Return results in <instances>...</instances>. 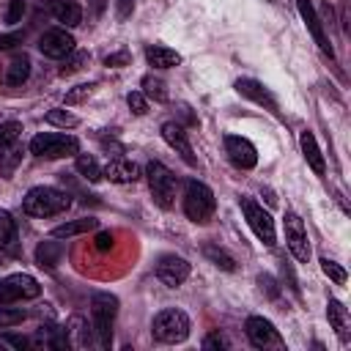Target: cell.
I'll use <instances>...</instances> for the list:
<instances>
[{
    "label": "cell",
    "mask_w": 351,
    "mask_h": 351,
    "mask_svg": "<svg viewBox=\"0 0 351 351\" xmlns=\"http://www.w3.org/2000/svg\"><path fill=\"white\" fill-rule=\"evenodd\" d=\"M69 206H71L69 192L55 189V186H33V189L25 195V200H22L25 214L38 217V219H44V217H55V214H63Z\"/></svg>",
    "instance_id": "6da1fadb"
},
{
    "label": "cell",
    "mask_w": 351,
    "mask_h": 351,
    "mask_svg": "<svg viewBox=\"0 0 351 351\" xmlns=\"http://www.w3.org/2000/svg\"><path fill=\"white\" fill-rule=\"evenodd\" d=\"M118 315V299L112 293H93L90 296V318H93V332L99 337L101 348H110L112 343V326Z\"/></svg>",
    "instance_id": "7a4b0ae2"
},
{
    "label": "cell",
    "mask_w": 351,
    "mask_h": 351,
    "mask_svg": "<svg viewBox=\"0 0 351 351\" xmlns=\"http://www.w3.org/2000/svg\"><path fill=\"white\" fill-rule=\"evenodd\" d=\"M189 315L184 310H176V307H167L162 313L154 315V324H151V332L159 343H184L189 337Z\"/></svg>",
    "instance_id": "3957f363"
},
{
    "label": "cell",
    "mask_w": 351,
    "mask_h": 351,
    "mask_svg": "<svg viewBox=\"0 0 351 351\" xmlns=\"http://www.w3.org/2000/svg\"><path fill=\"white\" fill-rule=\"evenodd\" d=\"M214 208H217V200H214V192L203 184V181H189L186 184V192H184V211L192 222L203 225L214 217Z\"/></svg>",
    "instance_id": "277c9868"
},
{
    "label": "cell",
    "mask_w": 351,
    "mask_h": 351,
    "mask_svg": "<svg viewBox=\"0 0 351 351\" xmlns=\"http://www.w3.org/2000/svg\"><path fill=\"white\" fill-rule=\"evenodd\" d=\"M80 151V143L71 134H58V132H44L30 140V154L44 156V159H63Z\"/></svg>",
    "instance_id": "5b68a950"
},
{
    "label": "cell",
    "mask_w": 351,
    "mask_h": 351,
    "mask_svg": "<svg viewBox=\"0 0 351 351\" xmlns=\"http://www.w3.org/2000/svg\"><path fill=\"white\" fill-rule=\"evenodd\" d=\"M145 176H148V186H151L154 200H156L162 208H170L173 200H176L178 178H176L162 162H148V165H145Z\"/></svg>",
    "instance_id": "8992f818"
},
{
    "label": "cell",
    "mask_w": 351,
    "mask_h": 351,
    "mask_svg": "<svg viewBox=\"0 0 351 351\" xmlns=\"http://www.w3.org/2000/svg\"><path fill=\"white\" fill-rule=\"evenodd\" d=\"M41 293V285L36 277L30 274H8L0 280V304H11V302H22V299H36Z\"/></svg>",
    "instance_id": "52a82bcc"
},
{
    "label": "cell",
    "mask_w": 351,
    "mask_h": 351,
    "mask_svg": "<svg viewBox=\"0 0 351 351\" xmlns=\"http://www.w3.org/2000/svg\"><path fill=\"white\" fill-rule=\"evenodd\" d=\"M244 329H247V337H250V343L255 348H282L285 346L282 337H280V332L274 329V324L266 321L263 315H250L247 324H244Z\"/></svg>",
    "instance_id": "ba28073f"
},
{
    "label": "cell",
    "mask_w": 351,
    "mask_h": 351,
    "mask_svg": "<svg viewBox=\"0 0 351 351\" xmlns=\"http://www.w3.org/2000/svg\"><path fill=\"white\" fill-rule=\"evenodd\" d=\"M241 211L250 222V228L255 230V236L263 241V244H274V219L269 217V211H263V206H258L255 200L250 197H241Z\"/></svg>",
    "instance_id": "9c48e42d"
},
{
    "label": "cell",
    "mask_w": 351,
    "mask_h": 351,
    "mask_svg": "<svg viewBox=\"0 0 351 351\" xmlns=\"http://www.w3.org/2000/svg\"><path fill=\"white\" fill-rule=\"evenodd\" d=\"M285 241H288V250L296 261L307 263L310 258V241H307V230H304V222L299 214L293 211H285Z\"/></svg>",
    "instance_id": "30bf717a"
},
{
    "label": "cell",
    "mask_w": 351,
    "mask_h": 351,
    "mask_svg": "<svg viewBox=\"0 0 351 351\" xmlns=\"http://www.w3.org/2000/svg\"><path fill=\"white\" fill-rule=\"evenodd\" d=\"M38 49H41V55H47V58L60 60V58H66V55L74 52V36H71L69 30H63V27H52V30H47V33L38 38Z\"/></svg>",
    "instance_id": "8fae6325"
},
{
    "label": "cell",
    "mask_w": 351,
    "mask_h": 351,
    "mask_svg": "<svg viewBox=\"0 0 351 351\" xmlns=\"http://www.w3.org/2000/svg\"><path fill=\"white\" fill-rule=\"evenodd\" d=\"M225 151H228L230 162H233L236 167H241V170H250V167L258 165V151H255V145H252L247 137L228 134V137H225Z\"/></svg>",
    "instance_id": "7c38bea8"
},
{
    "label": "cell",
    "mask_w": 351,
    "mask_h": 351,
    "mask_svg": "<svg viewBox=\"0 0 351 351\" xmlns=\"http://www.w3.org/2000/svg\"><path fill=\"white\" fill-rule=\"evenodd\" d=\"M156 277H159L167 288H178V285L189 277V263H186L184 258H178V255H165V258H159V263H156Z\"/></svg>",
    "instance_id": "4fadbf2b"
},
{
    "label": "cell",
    "mask_w": 351,
    "mask_h": 351,
    "mask_svg": "<svg viewBox=\"0 0 351 351\" xmlns=\"http://www.w3.org/2000/svg\"><path fill=\"white\" fill-rule=\"evenodd\" d=\"M162 137H165V143H167L186 165H197V156H195V151H192V145H189V137H186V132H184L176 121L162 123Z\"/></svg>",
    "instance_id": "5bb4252c"
},
{
    "label": "cell",
    "mask_w": 351,
    "mask_h": 351,
    "mask_svg": "<svg viewBox=\"0 0 351 351\" xmlns=\"http://www.w3.org/2000/svg\"><path fill=\"white\" fill-rule=\"evenodd\" d=\"M296 8H299V14H302V19H304L307 30L313 33L315 44L321 47V52H326L329 58H335V49H332L329 38H326V33H324V27H321V19H318V14H315L313 3H310V0H296Z\"/></svg>",
    "instance_id": "9a60e30c"
},
{
    "label": "cell",
    "mask_w": 351,
    "mask_h": 351,
    "mask_svg": "<svg viewBox=\"0 0 351 351\" xmlns=\"http://www.w3.org/2000/svg\"><path fill=\"white\" fill-rule=\"evenodd\" d=\"M236 90H239L241 96L252 99L255 104H263V107H266V110H271L274 115H280V110H277V99H274V96H271L261 82H255V80H247V77H244V80H239V82H236Z\"/></svg>",
    "instance_id": "2e32d148"
},
{
    "label": "cell",
    "mask_w": 351,
    "mask_h": 351,
    "mask_svg": "<svg viewBox=\"0 0 351 351\" xmlns=\"http://www.w3.org/2000/svg\"><path fill=\"white\" fill-rule=\"evenodd\" d=\"M101 176L110 178L112 184H132V181L140 178V167L134 162H129V159H112V162H107Z\"/></svg>",
    "instance_id": "e0dca14e"
},
{
    "label": "cell",
    "mask_w": 351,
    "mask_h": 351,
    "mask_svg": "<svg viewBox=\"0 0 351 351\" xmlns=\"http://www.w3.org/2000/svg\"><path fill=\"white\" fill-rule=\"evenodd\" d=\"M49 11L58 22H63L66 27H77L82 22V8L74 0H49Z\"/></svg>",
    "instance_id": "ac0fdd59"
},
{
    "label": "cell",
    "mask_w": 351,
    "mask_h": 351,
    "mask_svg": "<svg viewBox=\"0 0 351 351\" xmlns=\"http://www.w3.org/2000/svg\"><path fill=\"white\" fill-rule=\"evenodd\" d=\"M299 143H302V154H304L307 165H310L318 176H324V173H326V162H324V154H321V148H318V143H315L313 132H302Z\"/></svg>",
    "instance_id": "d6986e66"
},
{
    "label": "cell",
    "mask_w": 351,
    "mask_h": 351,
    "mask_svg": "<svg viewBox=\"0 0 351 351\" xmlns=\"http://www.w3.org/2000/svg\"><path fill=\"white\" fill-rule=\"evenodd\" d=\"M60 258H63V247L55 241V236L47 239V241H41V244L36 247V263H38L41 269H49V271L58 269Z\"/></svg>",
    "instance_id": "ffe728a7"
},
{
    "label": "cell",
    "mask_w": 351,
    "mask_h": 351,
    "mask_svg": "<svg viewBox=\"0 0 351 351\" xmlns=\"http://www.w3.org/2000/svg\"><path fill=\"white\" fill-rule=\"evenodd\" d=\"M145 58H148V63L154 69H173V66L181 63V55L176 49H170V47H162V44H151L145 49Z\"/></svg>",
    "instance_id": "44dd1931"
},
{
    "label": "cell",
    "mask_w": 351,
    "mask_h": 351,
    "mask_svg": "<svg viewBox=\"0 0 351 351\" xmlns=\"http://www.w3.org/2000/svg\"><path fill=\"white\" fill-rule=\"evenodd\" d=\"M0 250H5L8 255H16L19 252V244H16V222L14 217L0 208Z\"/></svg>",
    "instance_id": "7402d4cb"
},
{
    "label": "cell",
    "mask_w": 351,
    "mask_h": 351,
    "mask_svg": "<svg viewBox=\"0 0 351 351\" xmlns=\"http://www.w3.org/2000/svg\"><path fill=\"white\" fill-rule=\"evenodd\" d=\"M96 225H99V222H96L93 217H80V219H71V222H63V225L52 228L49 236H55V239H71V236H80V233L93 230Z\"/></svg>",
    "instance_id": "603a6c76"
},
{
    "label": "cell",
    "mask_w": 351,
    "mask_h": 351,
    "mask_svg": "<svg viewBox=\"0 0 351 351\" xmlns=\"http://www.w3.org/2000/svg\"><path fill=\"white\" fill-rule=\"evenodd\" d=\"M326 318H329L332 329L340 335V340H348V313H346V307H343L337 299H329V304H326Z\"/></svg>",
    "instance_id": "cb8c5ba5"
},
{
    "label": "cell",
    "mask_w": 351,
    "mask_h": 351,
    "mask_svg": "<svg viewBox=\"0 0 351 351\" xmlns=\"http://www.w3.org/2000/svg\"><path fill=\"white\" fill-rule=\"evenodd\" d=\"M27 77H30V58L27 55H16L5 69V82L8 85H22Z\"/></svg>",
    "instance_id": "d4e9b609"
},
{
    "label": "cell",
    "mask_w": 351,
    "mask_h": 351,
    "mask_svg": "<svg viewBox=\"0 0 351 351\" xmlns=\"http://www.w3.org/2000/svg\"><path fill=\"white\" fill-rule=\"evenodd\" d=\"M203 255H206L217 269H222V271H236V261H233V255L225 252L222 247H217V244H206V247H203Z\"/></svg>",
    "instance_id": "484cf974"
},
{
    "label": "cell",
    "mask_w": 351,
    "mask_h": 351,
    "mask_svg": "<svg viewBox=\"0 0 351 351\" xmlns=\"http://www.w3.org/2000/svg\"><path fill=\"white\" fill-rule=\"evenodd\" d=\"M74 167H77V173H80L82 178H88V181H99V178H101V167H99V162H96L90 154H80L77 162H74Z\"/></svg>",
    "instance_id": "4316f807"
},
{
    "label": "cell",
    "mask_w": 351,
    "mask_h": 351,
    "mask_svg": "<svg viewBox=\"0 0 351 351\" xmlns=\"http://www.w3.org/2000/svg\"><path fill=\"white\" fill-rule=\"evenodd\" d=\"M19 134H22V123L19 121H3L0 123V148L14 145L19 140Z\"/></svg>",
    "instance_id": "83f0119b"
},
{
    "label": "cell",
    "mask_w": 351,
    "mask_h": 351,
    "mask_svg": "<svg viewBox=\"0 0 351 351\" xmlns=\"http://www.w3.org/2000/svg\"><path fill=\"white\" fill-rule=\"evenodd\" d=\"M44 118H47V123H52V126H63V129H66V126L71 129V126H77V123H80V118H77V115H71L69 110H49Z\"/></svg>",
    "instance_id": "f1b7e54d"
},
{
    "label": "cell",
    "mask_w": 351,
    "mask_h": 351,
    "mask_svg": "<svg viewBox=\"0 0 351 351\" xmlns=\"http://www.w3.org/2000/svg\"><path fill=\"white\" fill-rule=\"evenodd\" d=\"M321 269H324V274H326L332 282H337V285H346L348 274H346V269H343L340 263H335V261H329V258H321Z\"/></svg>",
    "instance_id": "f546056e"
},
{
    "label": "cell",
    "mask_w": 351,
    "mask_h": 351,
    "mask_svg": "<svg viewBox=\"0 0 351 351\" xmlns=\"http://www.w3.org/2000/svg\"><path fill=\"white\" fill-rule=\"evenodd\" d=\"M88 324H85V318H80V315H74L71 321H69V326H66V335H74L77 337V346H88L90 343V337H88Z\"/></svg>",
    "instance_id": "4dcf8cb0"
},
{
    "label": "cell",
    "mask_w": 351,
    "mask_h": 351,
    "mask_svg": "<svg viewBox=\"0 0 351 351\" xmlns=\"http://www.w3.org/2000/svg\"><path fill=\"white\" fill-rule=\"evenodd\" d=\"M27 318L25 310H16V307H0V329H11L16 324H22Z\"/></svg>",
    "instance_id": "1f68e13d"
},
{
    "label": "cell",
    "mask_w": 351,
    "mask_h": 351,
    "mask_svg": "<svg viewBox=\"0 0 351 351\" xmlns=\"http://www.w3.org/2000/svg\"><path fill=\"white\" fill-rule=\"evenodd\" d=\"M85 63H88V52H71V58L60 66V74H63V77H66V74H74V71H80Z\"/></svg>",
    "instance_id": "d6a6232c"
},
{
    "label": "cell",
    "mask_w": 351,
    "mask_h": 351,
    "mask_svg": "<svg viewBox=\"0 0 351 351\" xmlns=\"http://www.w3.org/2000/svg\"><path fill=\"white\" fill-rule=\"evenodd\" d=\"M143 88H145V93L154 96L156 101H165V99H167V90H165V82H162V80L145 77V80H143Z\"/></svg>",
    "instance_id": "836d02e7"
},
{
    "label": "cell",
    "mask_w": 351,
    "mask_h": 351,
    "mask_svg": "<svg viewBox=\"0 0 351 351\" xmlns=\"http://www.w3.org/2000/svg\"><path fill=\"white\" fill-rule=\"evenodd\" d=\"M126 104H129V110H132L134 115H145V112H148V104H145V96H143L140 90H132V93L126 96Z\"/></svg>",
    "instance_id": "e575fe53"
},
{
    "label": "cell",
    "mask_w": 351,
    "mask_h": 351,
    "mask_svg": "<svg viewBox=\"0 0 351 351\" xmlns=\"http://www.w3.org/2000/svg\"><path fill=\"white\" fill-rule=\"evenodd\" d=\"M22 14H25V0H11V5L5 11V22L8 25H16L22 19Z\"/></svg>",
    "instance_id": "d590c367"
},
{
    "label": "cell",
    "mask_w": 351,
    "mask_h": 351,
    "mask_svg": "<svg viewBox=\"0 0 351 351\" xmlns=\"http://www.w3.org/2000/svg\"><path fill=\"white\" fill-rule=\"evenodd\" d=\"M203 348H228V340H225L219 332H211V335H206Z\"/></svg>",
    "instance_id": "8d00e7d4"
},
{
    "label": "cell",
    "mask_w": 351,
    "mask_h": 351,
    "mask_svg": "<svg viewBox=\"0 0 351 351\" xmlns=\"http://www.w3.org/2000/svg\"><path fill=\"white\" fill-rule=\"evenodd\" d=\"M104 63L118 69V66H126V63H129V55H126V52H115V55H107V58H104Z\"/></svg>",
    "instance_id": "74e56055"
},
{
    "label": "cell",
    "mask_w": 351,
    "mask_h": 351,
    "mask_svg": "<svg viewBox=\"0 0 351 351\" xmlns=\"http://www.w3.org/2000/svg\"><path fill=\"white\" fill-rule=\"evenodd\" d=\"M3 343H8L11 348H27V337H19V335H3Z\"/></svg>",
    "instance_id": "f35d334b"
},
{
    "label": "cell",
    "mask_w": 351,
    "mask_h": 351,
    "mask_svg": "<svg viewBox=\"0 0 351 351\" xmlns=\"http://www.w3.org/2000/svg\"><path fill=\"white\" fill-rule=\"evenodd\" d=\"M88 93H90V85H77V90H71V93L66 96V101H69V104H74V101H80V99H82V96H88Z\"/></svg>",
    "instance_id": "ab89813d"
},
{
    "label": "cell",
    "mask_w": 351,
    "mask_h": 351,
    "mask_svg": "<svg viewBox=\"0 0 351 351\" xmlns=\"http://www.w3.org/2000/svg\"><path fill=\"white\" fill-rule=\"evenodd\" d=\"M258 282H261V288H266V293H269V296H277V293H280V291H277V285H274V280H271L269 274H261V277H258Z\"/></svg>",
    "instance_id": "60d3db41"
},
{
    "label": "cell",
    "mask_w": 351,
    "mask_h": 351,
    "mask_svg": "<svg viewBox=\"0 0 351 351\" xmlns=\"http://www.w3.org/2000/svg\"><path fill=\"white\" fill-rule=\"evenodd\" d=\"M96 247L104 252V250H110L112 247V233H107V230H101L99 236H96Z\"/></svg>",
    "instance_id": "b9f144b4"
},
{
    "label": "cell",
    "mask_w": 351,
    "mask_h": 351,
    "mask_svg": "<svg viewBox=\"0 0 351 351\" xmlns=\"http://www.w3.org/2000/svg\"><path fill=\"white\" fill-rule=\"evenodd\" d=\"M16 41H22V33H11V36H0V49H8V47H14Z\"/></svg>",
    "instance_id": "7bdbcfd3"
},
{
    "label": "cell",
    "mask_w": 351,
    "mask_h": 351,
    "mask_svg": "<svg viewBox=\"0 0 351 351\" xmlns=\"http://www.w3.org/2000/svg\"><path fill=\"white\" fill-rule=\"evenodd\" d=\"M132 14V0H118V19H126Z\"/></svg>",
    "instance_id": "ee69618b"
}]
</instances>
